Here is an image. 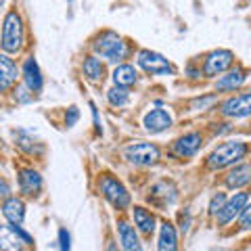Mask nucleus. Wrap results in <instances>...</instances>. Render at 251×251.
Returning a JSON list of instances; mask_svg holds the SVG:
<instances>
[{
    "instance_id": "f257e3e1",
    "label": "nucleus",
    "mask_w": 251,
    "mask_h": 251,
    "mask_svg": "<svg viewBox=\"0 0 251 251\" xmlns=\"http://www.w3.org/2000/svg\"><path fill=\"white\" fill-rule=\"evenodd\" d=\"M92 52L97 57H103L109 63H122L124 59L130 57V42L126 40L124 36H120L113 29H100L94 34V38L90 40Z\"/></svg>"
},
{
    "instance_id": "f03ea898",
    "label": "nucleus",
    "mask_w": 251,
    "mask_h": 251,
    "mask_svg": "<svg viewBox=\"0 0 251 251\" xmlns=\"http://www.w3.org/2000/svg\"><path fill=\"white\" fill-rule=\"evenodd\" d=\"M25 44V21H23L17 6L11 9L2 19V34H0V46L4 54H17Z\"/></svg>"
},
{
    "instance_id": "7ed1b4c3",
    "label": "nucleus",
    "mask_w": 251,
    "mask_h": 251,
    "mask_svg": "<svg viewBox=\"0 0 251 251\" xmlns=\"http://www.w3.org/2000/svg\"><path fill=\"white\" fill-rule=\"evenodd\" d=\"M249 153V145L245 140H226V143L218 145L207 157V166L211 170H224L230 166H237Z\"/></svg>"
},
{
    "instance_id": "20e7f679",
    "label": "nucleus",
    "mask_w": 251,
    "mask_h": 251,
    "mask_svg": "<svg viewBox=\"0 0 251 251\" xmlns=\"http://www.w3.org/2000/svg\"><path fill=\"white\" fill-rule=\"evenodd\" d=\"M99 188H100V195L111 203V205L117 211H124L130 207L132 197L128 193V188L122 184V180H117L113 174H103L99 180Z\"/></svg>"
},
{
    "instance_id": "39448f33",
    "label": "nucleus",
    "mask_w": 251,
    "mask_h": 251,
    "mask_svg": "<svg viewBox=\"0 0 251 251\" xmlns=\"http://www.w3.org/2000/svg\"><path fill=\"white\" fill-rule=\"evenodd\" d=\"M124 157L128 159L132 166H155L161 159L159 147L153 143H130L124 147Z\"/></svg>"
},
{
    "instance_id": "423d86ee",
    "label": "nucleus",
    "mask_w": 251,
    "mask_h": 251,
    "mask_svg": "<svg viewBox=\"0 0 251 251\" xmlns=\"http://www.w3.org/2000/svg\"><path fill=\"white\" fill-rule=\"evenodd\" d=\"M232 63H234V52H232V50H228V49H216V50H209L205 57H203L201 74H203V77H216V75H222L224 72H228Z\"/></svg>"
},
{
    "instance_id": "0eeeda50",
    "label": "nucleus",
    "mask_w": 251,
    "mask_h": 251,
    "mask_svg": "<svg viewBox=\"0 0 251 251\" xmlns=\"http://www.w3.org/2000/svg\"><path fill=\"white\" fill-rule=\"evenodd\" d=\"M136 63H138V67L149 75H172L174 74V65H172L163 54L155 52V50H147V49L138 50Z\"/></svg>"
},
{
    "instance_id": "6e6552de",
    "label": "nucleus",
    "mask_w": 251,
    "mask_h": 251,
    "mask_svg": "<svg viewBox=\"0 0 251 251\" xmlns=\"http://www.w3.org/2000/svg\"><path fill=\"white\" fill-rule=\"evenodd\" d=\"M220 113L228 117V120H243V117H247L251 113V92L243 90L239 94H234V97H228L220 105Z\"/></svg>"
},
{
    "instance_id": "1a4fd4ad",
    "label": "nucleus",
    "mask_w": 251,
    "mask_h": 251,
    "mask_svg": "<svg viewBox=\"0 0 251 251\" xmlns=\"http://www.w3.org/2000/svg\"><path fill=\"white\" fill-rule=\"evenodd\" d=\"M249 205V193L247 191H241V193H234L230 199L224 201V205L220 207V211L216 214V224L218 226H226L230 224L234 218L241 214V209Z\"/></svg>"
},
{
    "instance_id": "9d476101",
    "label": "nucleus",
    "mask_w": 251,
    "mask_h": 251,
    "mask_svg": "<svg viewBox=\"0 0 251 251\" xmlns=\"http://www.w3.org/2000/svg\"><path fill=\"white\" fill-rule=\"evenodd\" d=\"M19 75L23 77V86H25V88L31 94H36V92L42 90L44 75H42V69H40V65H38V61L31 57V54L23 59V65L19 69Z\"/></svg>"
},
{
    "instance_id": "9b49d317",
    "label": "nucleus",
    "mask_w": 251,
    "mask_h": 251,
    "mask_svg": "<svg viewBox=\"0 0 251 251\" xmlns=\"http://www.w3.org/2000/svg\"><path fill=\"white\" fill-rule=\"evenodd\" d=\"M203 147V136L201 132H186V134L178 136L174 140V147H172V151H174L176 157L180 159H191L199 153V149Z\"/></svg>"
},
{
    "instance_id": "f8f14e48",
    "label": "nucleus",
    "mask_w": 251,
    "mask_h": 251,
    "mask_svg": "<svg viewBox=\"0 0 251 251\" xmlns=\"http://www.w3.org/2000/svg\"><path fill=\"white\" fill-rule=\"evenodd\" d=\"M245 82H247V69L234 67V69L224 72V75L218 77V80L214 82V90L216 92H234V90L243 88Z\"/></svg>"
},
{
    "instance_id": "ddd939ff",
    "label": "nucleus",
    "mask_w": 251,
    "mask_h": 251,
    "mask_svg": "<svg viewBox=\"0 0 251 251\" xmlns=\"http://www.w3.org/2000/svg\"><path fill=\"white\" fill-rule=\"evenodd\" d=\"M172 124H174V120L166 109H151L143 117V126L149 134H161V132L172 128Z\"/></svg>"
},
{
    "instance_id": "4468645a",
    "label": "nucleus",
    "mask_w": 251,
    "mask_h": 251,
    "mask_svg": "<svg viewBox=\"0 0 251 251\" xmlns=\"http://www.w3.org/2000/svg\"><path fill=\"white\" fill-rule=\"evenodd\" d=\"M44 186V180L40 172L34 168H21L19 170V191L25 197H38Z\"/></svg>"
},
{
    "instance_id": "2eb2a0df",
    "label": "nucleus",
    "mask_w": 251,
    "mask_h": 251,
    "mask_svg": "<svg viewBox=\"0 0 251 251\" xmlns=\"http://www.w3.org/2000/svg\"><path fill=\"white\" fill-rule=\"evenodd\" d=\"M19 80V67L9 54H0V94L13 90V86Z\"/></svg>"
},
{
    "instance_id": "dca6fc26",
    "label": "nucleus",
    "mask_w": 251,
    "mask_h": 251,
    "mask_svg": "<svg viewBox=\"0 0 251 251\" xmlns=\"http://www.w3.org/2000/svg\"><path fill=\"white\" fill-rule=\"evenodd\" d=\"M2 216L6 218V222L11 226H21L25 220V203L19 197H11L2 201Z\"/></svg>"
},
{
    "instance_id": "f3484780",
    "label": "nucleus",
    "mask_w": 251,
    "mask_h": 251,
    "mask_svg": "<svg viewBox=\"0 0 251 251\" xmlns=\"http://www.w3.org/2000/svg\"><path fill=\"white\" fill-rule=\"evenodd\" d=\"M117 234H120V243H122L124 251H143L136 228L128 222V220H124V218L117 220Z\"/></svg>"
},
{
    "instance_id": "a211bd4d",
    "label": "nucleus",
    "mask_w": 251,
    "mask_h": 251,
    "mask_svg": "<svg viewBox=\"0 0 251 251\" xmlns=\"http://www.w3.org/2000/svg\"><path fill=\"white\" fill-rule=\"evenodd\" d=\"M23 247H25V243L19 237L17 226H0V251H23Z\"/></svg>"
},
{
    "instance_id": "6ab92c4d",
    "label": "nucleus",
    "mask_w": 251,
    "mask_h": 251,
    "mask_svg": "<svg viewBox=\"0 0 251 251\" xmlns=\"http://www.w3.org/2000/svg\"><path fill=\"white\" fill-rule=\"evenodd\" d=\"M82 74L88 82L92 84H100L105 80V63L100 61L97 54H88L84 57V63H82Z\"/></svg>"
},
{
    "instance_id": "aec40b11",
    "label": "nucleus",
    "mask_w": 251,
    "mask_h": 251,
    "mask_svg": "<svg viewBox=\"0 0 251 251\" xmlns=\"http://www.w3.org/2000/svg\"><path fill=\"white\" fill-rule=\"evenodd\" d=\"M157 251H178V234L172 222H161L159 239H157Z\"/></svg>"
},
{
    "instance_id": "412c9836",
    "label": "nucleus",
    "mask_w": 251,
    "mask_h": 251,
    "mask_svg": "<svg viewBox=\"0 0 251 251\" xmlns=\"http://www.w3.org/2000/svg\"><path fill=\"white\" fill-rule=\"evenodd\" d=\"M251 176V168L249 163H237L234 170L228 172V176H226V186L232 188V191H239V188H245L249 184V178Z\"/></svg>"
},
{
    "instance_id": "4be33fe9",
    "label": "nucleus",
    "mask_w": 251,
    "mask_h": 251,
    "mask_svg": "<svg viewBox=\"0 0 251 251\" xmlns=\"http://www.w3.org/2000/svg\"><path fill=\"white\" fill-rule=\"evenodd\" d=\"M132 218H134V226L143 234H151L155 230L157 220H155V214L151 209H147L143 205H136L134 209H132Z\"/></svg>"
},
{
    "instance_id": "5701e85b",
    "label": "nucleus",
    "mask_w": 251,
    "mask_h": 251,
    "mask_svg": "<svg viewBox=\"0 0 251 251\" xmlns=\"http://www.w3.org/2000/svg\"><path fill=\"white\" fill-rule=\"evenodd\" d=\"M113 84L115 86H124V88H130V86H134L138 82V72L134 69V65H128V63H122V65H117L113 69Z\"/></svg>"
},
{
    "instance_id": "b1692460",
    "label": "nucleus",
    "mask_w": 251,
    "mask_h": 251,
    "mask_svg": "<svg viewBox=\"0 0 251 251\" xmlns=\"http://www.w3.org/2000/svg\"><path fill=\"white\" fill-rule=\"evenodd\" d=\"M107 100H109V105L111 107H124V105H128V100H130V88H124V86H113V88H109L107 90Z\"/></svg>"
},
{
    "instance_id": "393cba45",
    "label": "nucleus",
    "mask_w": 251,
    "mask_h": 251,
    "mask_svg": "<svg viewBox=\"0 0 251 251\" xmlns=\"http://www.w3.org/2000/svg\"><path fill=\"white\" fill-rule=\"evenodd\" d=\"M218 103L216 94H207V97H197L191 100V107L197 109V111H207V109H214V105Z\"/></svg>"
},
{
    "instance_id": "a878e982",
    "label": "nucleus",
    "mask_w": 251,
    "mask_h": 251,
    "mask_svg": "<svg viewBox=\"0 0 251 251\" xmlns=\"http://www.w3.org/2000/svg\"><path fill=\"white\" fill-rule=\"evenodd\" d=\"M224 201H226V195L224 193H216L214 197H211V201H209V205H207V209H209V214L211 216H216L218 211H220V207L224 205Z\"/></svg>"
},
{
    "instance_id": "bb28decb",
    "label": "nucleus",
    "mask_w": 251,
    "mask_h": 251,
    "mask_svg": "<svg viewBox=\"0 0 251 251\" xmlns=\"http://www.w3.org/2000/svg\"><path fill=\"white\" fill-rule=\"evenodd\" d=\"M237 218H241L239 220V226H241V230H249L251 228V207L249 205H245V207H243L241 209V214L237 216Z\"/></svg>"
},
{
    "instance_id": "cd10ccee",
    "label": "nucleus",
    "mask_w": 251,
    "mask_h": 251,
    "mask_svg": "<svg viewBox=\"0 0 251 251\" xmlns=\"http://www.w3.org/2000/svg\"><path fill=\"white\" fill-rule=\"evenodd\" d=\"M77 120H80V111H77L75 105H72L67 109V113H65V128H72V126H75Z\"/></svg>"
},
{
    "instance_id": "c85d7f7f",
    "label": "nucleus",
    "mask_w": 251,
    "mask_h": 251,
    "mask_svg": "<svg viewBox=\"0 0 251 251\" xmlns=\"http://www.w3.org/2000/svg\"><path fill=\"white\" fill-rule=\"evenodd\" d=\"M59 247H61V251H69V249H72V237H69L67 228L59 230Z\"/></svg>"
},
{
    "instance_id": "c756f323",
    "label": "nucleus",
    "mask_w": 251,
    "mask_h": 251,
    "mask_svg": "<svg viewBox=\"0 0 251 251\" xmlns=\"http://www.w3.org/2000/svg\"><path fill=\"white\" fill-rule=\"evenodd\" d=\"M11 193H13V191H11V184L6 182L2 176H0V201L9 199V197H11Z\"/></svg>"
},
{
    "instance_id": "7c9ffc66",
    "label": "nucleus",
    "mask_w": 251,
    "mask_h": 251,
    "mask_svg": "<svg viewBox=\"0 0 251 251\" xmlns=\"http://www.w3.org/2000/svg\"><path fill=\"white\" fill-rule=\"evenodd\" d=\"M186 75L191 77V80H199V77H203V74H201V67H199V69H195V65L191 63V65L186 67Z\"/></svg>"
},
{
    "instance_id": "2f4dec72",
    "label": "nucleus",
    "mask_w": 251,
    "mask_h": 251,
    "mask_svg": "<svg viewBox=\"0 0 251 251\" xmlns=\"http://www.w3.org/2000/svg\"><path fill=\"white\" fill-rule=\"evenodd\" d=\"M90 109H92V117H94V128H97V132H103V126H100L99 122V109L94 103H90Z\"/></svg>"
},
{
    "instance_id": "473e14b6",
    "label": "nucleus",
    "mask_w": 251,
    "mask_h": 251,
    "mask_svg": "<svg viewBox=\"0 0 251 251\" xmlns=\"http://www.w3.org/2000/svg\"><path fill=\"white\" fill-rule=\"evenodd\" d=\"M107 251H120V249H117V245H115L113 241H109V245H107Z\"/></svg>"
},
{
    "instance_id": "72a5a7b5",
    "label": "nucleus",
    "mask_w": 251,
    "mask_h": 251,
    "mask_svg": "<svg viewBox=\"0 0 251 251\" xmlns=\"http://www.w3.org/2000/svg\"><path fill=\"white\" fill-rule=\"evenodd\" d=\"M67 2H69V4H74V0H67Z\"/></svg>"
},
{
    "instance_id": "f704fd0d",
    "label": "nucleus",
    "mask_w": 251,
    "mask_h": 251,
    "mask_svg": "<svg viewBox=\"0 0 251 251\" xmlns=\"http://www.w3.org/2000/svg\"><path fill=\"white\" fill-rule=\"evenodd\" d=\"M2 4H4V0H0V6H2Z\"/></svg>"
}]
</instances>
